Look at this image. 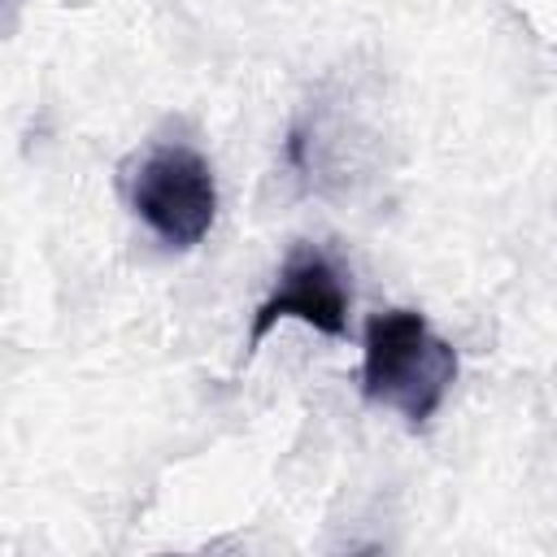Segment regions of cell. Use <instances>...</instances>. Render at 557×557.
Wrapping results in <instances>:
<instances>
[{"mask_svg": "<svg viewBox=\"0 0 557 557\" xmlns=\"http://www.w3.org/2000/svg\"><path fill=\"white\" fill-rule=\"evenodd\" d=\"M457 379V352L413 309H383L366 322L361 392L374 405L396 409L409 426H422L444 405Z\"/></svg>", "mask_w": 557, "mask_h": 557, "instance_id": "1", "label": "cell"}, {"mask_svg": "<svg viewBox=\"0 0 557 557\" xmlns=\"http://www.w3.org/2000/svg\"><path fill=\"white\" fill-rule=\"evenodd\" d=\"M135 218L170 248H196L218 218L209 161L187 144H152L126 174Z\"/></svg>", "mask_w": 557, "mask_h": 557, "instance_id": "2", "label": "cell"}, {"mask_svg": "<svg viewBox=\"0 0 557 557\" xmlns=\"http://www.w3.org/2000/svg\"><path fill=\"white\" fill-rule=\"evenodd\" d=\"M283 318H300V322H309L313 331H322L331 339L348 335V292H344V278H339L335 261L322 248H313V244H296L287 252L274 292L257 305V318H252V331H248V352L261 348V339Z\"/></svg>", "mask_w": 557, "mask_h": 557, "instance_id": "3", "label": "cell"}]
</instances>
